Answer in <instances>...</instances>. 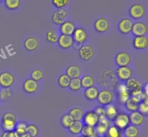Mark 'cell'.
Here are the masks:
<instances>
[{"mask_svg": "<svg viewBox=\"0 0 148 137\" xmlns=\"http://www.w3.org/2000/svg\"><path fill=\"white\" fill-rule=\"evenodd\" d=\"M114 61L116 66H128L132 62V56L126 51H120L116 54L114 57Z\"/></svg>", "mask_w": 148, "mask_h": 137, "instance_id": "10", "label": "cell"}, {"mask_svg": "<svg viewBox=\"0 0 148 137\" xmlns=\"http://www.w3.org/2000/svg\"><path fill=\"white\" fill-rule=\"evenodd\" d=\"M0 100H1V98H0Z\"/></svg>", "mask_w": 148, "mask_h": 137, "instance_id": "50", "label": "cell"}, {"mask_svg": "<svg viewBox=\"0 0 148 137\" xmlns=\"http://www.w3.org/2000/svg\"><path fill=\"white\" fill-rule=\"evenodd\" d=\"M82 85H81L80 78H75L72 79L69 83V89L72 92H77L82 89Z\"/></svg>", "mask_w": 148, "mask_h": 137, "instance_id": "38", "label": "cell"}, {"mask_svg": "<svg viewBox=\"0 0 148 137\" xmlns=\"http://www.w3.org/2000/svg\"><path fill=\"white\" fill-rule=\"evenodd\" d=\"M92 137H99V136H97V135H96V134H95V135H94V136H92Z\"/></svg>", "mask_w": 148, "mask_h": 137, "instance_id": "47", "label": "cell"}, {"mask_svg": "<svg viewBox=\"0 0 148 137\" xmlns=\"http://www.w3.org/2000/svg\"><path fill=\"white\" fill-rule=\"evenodd\" d=\"M147 33V26L145 22L143 21H138L134 22L132 29V33L134 37L146 35Z\"/></svg>", "mask_w": 148, "mask_h": 137, "instance_id": "17", "label": "cell"}, {"mask_svg": "<svg viewBox=\"0 0 148 137\" xmlns=\"http://www.w3.org/2000/svg\"><path fill=\"white\" fill-rule=\"evenodd\" d=\"M4 4L8 10L14 11L20 8L21 6V1L20 0H4Z\"/></svg>", "mask_w": 148, "mask_h": 137, "instance_id": "34", "label": "cell"}, {"mask_svg": "<svg viewBox=\"0 0 148 137\" xmlns=\"http://www.w3.org/2000/svg\"><path fill=\"white\" fill-rule=\"evenodd\" d=\"M146 13V9L143 4L140 3L133 4L129 9V14L132 20H139L144 17Z\"/></svg>", "mask_w": 148, "mask_h": 137, "instance_id": "3", "label": "cell"}, {"mask_svg": "<svg viewBox=\"0 0 148 137\" xmlns=\"http://www.w3.org/2000/svg\"><path fill=\"white\" fill-rule=\"evenodd\" d=\"M23 90L27 94H34L38 92L39 89V84L31 78H27L23 82L22 85Z\"/></svg>", "mask_w": 148, "mask_h": 137, "instance_id": "13", "label": "cell"}, {"mask_svg": "<svg viewBox=\"0 0 148 137\" xmlns=\"http://www.w3.org/2000/svg\"><path fill=\"white\" fill-rule=\"evenodd\" d=\"M83 126L84 124L82 121H73L68 128V131L73 135H79L82 133Z\"/></svg>", "mask_w": 148, "mask_h": 137, "instance_id": "29", "label": "cell"}, {"mask_svg": "<svg viewBox=\"0 0 148 137\" xmlns=\"http://www.w3.org/2000/svg\"><path fill=\"white\" fill-rule=\"evenodd\" d=\"M113 122H114V125H116L119 128L124 131L127 126L130 125V115L127 112H119Z\"/></svg>", "mask_w": 148, "mask_h": 137, "instance_id": "7", "label": "cell"}, {"mask_svg": "<svg viewBox=\"0 0 148 137\" xmlns=\"http://www.w3.org/2000/svg\"><path fill=\"white\" fill-rule=\"evenodd\" d=\"M95 113L97 114L99 118H102L105 117L106 114V107L102 106V105H98L95 107V109L93 110Z\"/></svg>", "mask_w": 148, "mask_h": 137, "instance_id": "45", "label": "cell"}, {"mask_svg": "<svg viewBox=\"0 0 148 137\" xmlns=\"http://www.w3.org/2000/svg\"><path fill=\"white\" fill-rule=\"evenodd\" d=\"M123 136V131L116 127V125H110L108 129L107 130L106 134L104 137H122Z\"/></svg>", "mask_w": 148, "mask_h": 137, "instance_id": "31", "label": "cell"}, {"mask_svg": "<svg viewBox=\"0 0 148 137\" xmlns=\"http://www.w3.org/2000/svg\"><path fill=\"white\" fill-rule=\"evenodd\" d=\"M25 137H33V136H30L27 135H27H26V136H25Z\"/></svg>", "mask_w": 148, "mask_h": 137, "instance_id": "49", "label": "cell"}, {"mask_svg": "<svg viewBox=\"0 0 148 137\" xmlns=\"http://www.w3.org/2000/svg\"><path fill=\"white\" fill-rule=\"evenodd\" d=\"M119 112V109L118 107L111 104L106 108L105 117L111 122V121H114Z\"/></svg>", "mask_w": 148, "mask_h": 137, "instance_id": "26", "label": "cell"}, {"mask_svg": "<svg viewBox=\"0 0 148 137\" xmlns=\"http://www.w3.org/2000/svg\"><path fill=\"white\" fill-rule=\"evenodd\" d=\"M27 123L25 121H19L17 123L15 129L14 130V133L17 137H25L26 134V127H27Z\"/></svg>", "mask_w": 148, "mask_h": 137, "instance_id": "28", "label": "cell"}, {"mask_svg": "<svg viewBox=\"0 0 148 137\" xmlns=\"http://www.w3.org/2000/svg\"><path fill=\"white\" fill-rule=\"evenodd\" d=\"M68 16V12L66 9H59L53 12L51 15V21L53 24L56 25H60L61 24L66 21Z\"/></svg>", "mask_w": 148, "mask_h": 137, "instance_id": "15", "label": "cell"}, {"mask_svg": "<svg viewBox=\"0 0 148 137\" xmlns=\"http://www.w3.org/2000/svg\"><path fill=\"white\" fill-rule=\"evenodd\" d=\"M57 44L59 48L64 50H68L73 47L74 40L71 35H59Z\"/></svg>", "mask_w": 148, "mask_h": 137, "instance_id": "18", "label": "cell"}, {"mask_svg": "<svg viewBox=\"0 0 148 137\" xmlns=\"http://www.w3.org/2000/svg\"><path fill=\"white\" fill-rule=\"evenodd\" d=\"M124 105H125L126 109L130 112H134V111L138 110L139 103H137V102L133 100L132 98H130V99L126 102V103L124 104Z\"/></svg>", "mask_w": 148, "mask_h": 137, "instance_id": "40", "label": "cell"}, {"mask_svg": "<svg viewBox=\"0 0 148 137\" xmlns=\"http://www.w3.org/2000/svg\"><path fill=\"white\" fill-rule=\"evenodd\" d=\"M70 81L71 79L66 74H62L58 77L57 84L59 87H61L62 89H67V88H69Z\"/></svg>", "mask_w": 148, "mask_h": 137, "instance_id": "33", "label": "cell"}, {"mask_svg": "<svg viewBox=\"0 0 148 137\" xmlns=\"http://www.w3.org/2000/svg\"><path fill=\"white\" fill-rule=\"evenodd\" d=\"M46 39L47 42L52 43V44L57 43L58 39H59V35L53 30H49L46 33Z\"/></svg>", "mask_w": 148, "mask_h": 137, "instance_id": "37", "label": "cell"}, {"mask_svg": "<svg viewBox=\"0 0 148 137\" xmlns=\"http://www.w3.org/2000/svg\"><path fill=\"white\" fill-rule=\"evenodd\" d=\"M117 96L119 102L121 105H124L127 100L130 98V92L126 87L125 84H121L119 85L117 88Z\"/></svg>", "mask_w": 148, "mask_h": 137, "instance_id": "19", "label": "cell"}, {"mask_svg": "<svg viewBox=\"0 0 148 137\" xmlns=\"http://www.w3.org/2000/svg\"><path fill=\"white\" fill-rule=\"evenodd\" d=\"M76 27V25L75 22L71 20H66L59 26V30L61 35L72 36Z\"/></svg>", "mask_w": 148, "mask_h": 137, "instance_id": "16", "label": "cell"}, {"mask_svg": "<svg viewBox=\"0 0 148 137\" xmlns=\"http://www.w3.org/2000/svg\"><path fill=\"white\" fill-rule=\"evenodd\" d=\"M15 81V76L12 73L4 71L0 73V87L1 89L10 88Z\"/></svg>", "mask_w": 148, "mask_h": 137, "instance_id": "6", "label": "cell"}, {"mask_svg": "<svg viewBox=\"0 0 148 137\" xmlns=\"http://www.w3.org/2000/svg\"><path fill=\"white\" fill-rule=\"evenodd\" d=\"M134 22L130 17H125L120 20L117 24V29L119 32L123 35H128L132 33Z\"/></svg>", "mask_w": 148, "mask_h": 137, "instance_id": "8", "label": "cell"}, {"mask_svg": "<svg viewBox=\"0 0 148 137\" xmlns=\"http://www.w3.org/2000/svg\"><path fill=\"white\" fill-rule=\"evenodd\" d=\"M125 85L127 89H128V90L130 91V93L143 90V85L142 82L139 79H136V78L132 77L131 79H130L125 82Z\"/></svg>", "mask_w": 148, "mask_h": 137, "instance_id": "21", "label": "cell"}, {"mask_svg": "<svg viewBox=\"0 0 148 137\" xmlns=\"http://www.w3.org/2000/svg\"><path fill=\"white\" fill-rule=\"evenodd\" d=\"M44 77V72L39 69H35L30 72V78L38 82Z\"/></svg>", "mask_w": 148, "mask_h": 137, "instance_id": "39", "label": "cell"}, {"mask_svg": "<svg viewBox=\"0 0 148 137\" xmlns=\"http://www.w3.org/2000/svg\"><path fill=\"white\" fill-rule=\"evenodd\" d=\"M140 134L138 127L130 124L123 131V136L125 137H138Z\"/></svg>", "mask_w": 148, "mask_h": 137, "instance_id": "30", "label": "cell"}, {"mask_svg": "<svg viewBox=\"0 0 148 137\" xmlns=\"http://www.w3.org/2000/svg\"><path fill=\"white\" fill-rule=\"evenodd\" d=\"M81 134L85 137H92V136H94L95 134V127L84 125Z\"/></svg>", "mask_w": 148, "mask_h": 137, "instance_id": "42", "label": "cell"}, {"mask_svg": "<svg viewBox=\"0 0 148 137\" xmlns=\"http://www.w3.org/2000/svg\"><path fill=\"white\" fill-rule=\"evenodd\" d=\"M77 137H85V136H84L83 135H79V136H78Z\"/></svg>", "mask_w": 148, "mask_h": 137, "instance_id": "48", "label": "cell"}, {"mask_svg": "<svg viewBox=\"0 0 148 137\" xmlns=\"http://www.w3.org/2000/svg\"><path fill=\"white\" fill-rule=\"evenodd\" d=\"M17 123V116L15 114L12 112H7L1 117V128L3 131H14Z\"/></svg>", "mask_w": 148, "mask_h": 137, "instance_id": "1", "label": "cell"}, {"mask_svg": "<svg viewBox=\"0 0 148 137\" xmlns=\"http://www.w3.org/2000/svg\"><path fill=\"white\" fill-rule=\"evenodd\" d=\"M68 113L72 117L74 121H82L85 111L79 107H75V108H71Z\"/></svg>", "mask_w": 148, "mask_h": 137, "instance_id": "27", "label": "cell"}, {"mask_svg": "<svg viewBox=\"0 0 148 137\" xmlns=\"http://www.w3.org/2000/svg\"><path fill=\"white\" fill-rule=\"evenodd\" d=\"M80 81L82 87L85 88V89L93 87L95 85V79H94L93 76L90 74L83 75L80 78Z\"/></svg>", "mask_w": 148, "mask_h": 137, "instance_id": "32", "label": "cell"}, {"mask_svg": "<svg viewBox=\"0 0 148 137\" xmlns=\"http://www.w3.org/2000/svg\"><path fill=\"white\" fill-rule=\"evenodd\" d=\"M77 53L79 57L82 61H88L93 58L94 55H95V51H94L93 48L90 45L84 44L78 48Z\"/></svg>", "mask_w": 148, "mask_h": 137, "instance_id": "5", "label": "cell"}, {"mask_svg": "<svg viewBox=\"0 0 148 137\" xmlns=\"http://www.w3.org/2000/svg\"><path fill=\"white\" fill-rule=\"evenodd\" d=\"M13 95H14L13 91L10 88H5V89H1L0 90V98L4 101L10 99L11 97H12Z\"/></svg>", "mask_w": 148, "mask_h": 137, "instance_id": "41", "label": "cell"}, {"mask_svg": "<svg viewBox=\"0 0 148 137\" xmlns=\"http://www.w3.org/2000/svg\"><path fill=\"white\" fill-rule=\"evenodd\" d=\"M115 100V93L109 89H103L99 91L97 101L102 106L111 105Z\"/></svg>", "mask_w": 148, "mask_h": 137, "instance_id": "2", "label": "cell"}, {"mask_svg": "<svg viewBox=\"0 0 148 137\" xmlns=\"http://www.w3.org/2000/svg\"><path fill=\"white\" fill-rule=\"evenodd\" d=\"M39 128L34 123H27L26 127V134L33 137H37L39 135Z\"/></svg>", "mask_w": 148, "mask_h": 137, "instance_id": "36", "label": "cell"}, {"mask_svg": "<svg viewBox=\"0 0 148 137\" xmlns=\"http://www.w3.org/2000/svg\"><path fill=\"white\" fill-rule=\"evenodd\" d=\"M132 46L136 50H145L148 47V37L146 35L134 37L132 40Z\"/></svg>", "mask_w": 148, "mask_h": 137, "instance_id": "20", "label": "cell"}, {"mask_svg": "<svg viewBox=\"0 0 148 137\" xmlns=\"http://www.w3.org/2000/svg\"><path fill=\"white\" fill-rule=\"evenodd\" d=\"M116 75L121 82H126L133 76V70L130 66H120L116 70Z\"/></svg>", "mask_w": 148, "mask_h": 137, "instance_id": "9", "label": "cell"}, {"mask_svg": "<svg viewBox=\"0 0 148 137\" xmlns=\"http://www.w3.org/2000/svg\"><path fill=\"white\" fill-rule=\"evenodd\" d=\"M99 91L100 90L98 89V87H95L94 86L87 88V89H85V90H84V97H85V98L87 100L93 102V101L97 100Z\"/></svg>", "mask_w": 148, "mask_h": 137, "instance_id": "24", "label": "cell"}, {"mask_svg": "<svg viewBox=\"0 0 148 137\" xmlns=\"http://www.w3.org/2000/svg\"><path fill=\"white\" fill-rule=\"evenodd\" d=\"M69 0H52L51 3L56 9H63L69 4Z\"/></svg>", "mask_w": 148, "mask_h": 137, "instance_id": "44", "label": "cell"}, {"mask_svg": "<svg viewBox=\"0 0 148 137\" xmlns=\"http://www.w3.org/2000/svg\"><path fill=\"white\" fill-rule=\"evenodd\" d=\"M66 74L71 79L80 78L82 75V69L77 65H70L66 69Z\"/></svg>", "mask_w": 148, "mask_h": 137, "instance_id": "25", "label": "cell"}, {"mask_svg": "<svg viewBox=\"0 0 148 137\" xmlns=\"http://www.w3.org/2000/svg\"><path fill=\"white\" fill-rule=\"evenodd\" d=\"M73 119H72V117L69 115L68 112L63 114V115L60 117V119H59V122H60L61 125H62L64 128H66V129H68V128H69V127L70 126L71 124L73 123Z\"/></svg>", "mask_w": 148, "mask_h": 137, "instance_id": "35", "label": "cell"}, {"mask_svg": "<svg viewBox=\"0 0 148 137\" xmlns=\"http://www.w3.org/2000/svg\"><path fill=\"white\" fill-rule=\"evenodd\" d=\"M111 125V121H108L106 117L100 118L99 122L95 127V134L99 137H104L106 134L107 130Z\"/></svg>", "mask_w": 148, "mask_h": 137, "instance_id": "12", "label": "cell"}, {"mask_svg": "<svg viewBox=\"0 0 148 137\" xmlns=\"http://www.w3.org/2000/svg\"><path fill=\"white\" fill-rule=\"evenodd\" d=\"M93 27L98 33H104L109 30L110 22L106 17H99L94 22Z\"/></svg>", "mask_w": 148, "mask_h": 137, "instance_id": "14", "label": "cell"}, {"mask_svg": "<svg viewBox=\"0 0 148 137\" xmlns=\"http://www.w3.org/2000/svg\"><path fill=\"white\" fill-rule=\"evenodd\" d=\"M129 115H130V121L131 125L138 127L145 122V115L139 112L138 110L130 112Z\"/></svg>", "mask_w": 148, "mask_h": 137, "instance_id": "23", "label": "cell"}, {"mask_svg": "<svg viewBox=\"0 0 148 137\" xmlns=\"http://www.w3.org/2000/svg\"><path fill=\"white\" fill-rule=\"evenodd\" d=\"M99 117L97 115L94 110H88L85 112L82 122L85 125L95 127L99 122Z\"/></svg>", "mask_w": 148, "mask_h": 137, "instance_id": "11", "label": "cell"}, {"mask_svg": "<svg viewBox=\"0 0 148 137\" xmlns=\"http://www.w3.org/2000/svg\"><path fill=\"white\" fill-rule=\"evenodd\" d=\"M39 44H40L39 40L36 37L30 36L25 38L23 43V46L26 50L31 52L36 50L38 48Z\"/></svg>", "mask_w": 148, "mask_h": 137, "instance_id": "22", "label": "cell"}, {"mask_svg": "<svg viewBox=\"0 0 148 137\" xmlns=\"http://www.w3.org/2000/svg\"><path fill=\"white\" fill-rule=\"evenodd\" d=\"M138 111L141 112L143 115H147L148 112V102H147V97L143 100L138 106Z\"/></svg>", "mask_w": 148, "mask_h": 137, "instance_id": "43", "label": "cell"}, {"mask_svg": "<svg viewBox=\"0 0 148 137\" xmlns=\"http://www.w3.org/2000/svg\"><path fill=\"white\" fill-rule=\"evenodd\" d=\"M73 38L74 43L77 45H82L85 44L88 39V33L87 30L82 27H76L75 30L74 31L73 34L72 35Z\"/></svg>", "mask_w": 148, "mask_h": 137, "instance_id": "4", "label": "cell"}, {"mask_svg": "<svg viewBox=\"0 0 148 137\" xmlns=\"http://www.w3.org/2000/svg\"><path fill=\"white\" fill-rule=\"evenodd\" d=\"M1 137H17L14 131H3Z\"/></svg>", "mask_w": 148, "mask_h": 137, "instance_id": "46", "label": "cell"}]
</instances>
